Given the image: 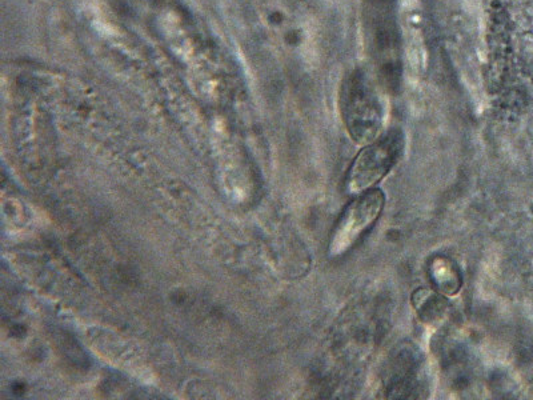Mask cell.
Instances as JSON below:
<instances>
[{"mask_svg": "<svg viewBox=\"0 0 533 400\" xmlns=\"http://www.w3.org/2000/svg\"><path fill=\"white\" fill-rule=\"evenodd\" d=\"M384 208V195L380 190L366 191L344 210L336 224L330 242V255L339 258L347 254L379 219Z\"/></svg>", "mask_w": 533, "mask_h": 400, "instance_id": "6da1fadb", "label": "cell"}, {"mask_svg": "<svg viewBox=\"0 0 533 400\" xmlns=\"http://www.w3.org/2000/svg\"><path fill=\"white\" fill-rule=\"evenodd\" d=\"M396 147L391 142H382L360 152L352 164L346 180L348 194H362L380 182L394 166Z\"/></svg>", "mask_w": 533, "mask_h": 400, "instance_id": "7a4b0ae2", "label": "cell"}, {"mask_svg": "<svg viewBox=\"0 0 533 400\" xmlns=\"http://www.w3.org/2000/svg\"><path fill=\"white\" fill-rule=\"evenodd\" d=\"M431 274L434 276V282L439 290L446 292V294L458 292L460 287L459 274L446 259L435 260L432 264Z\"/></svg>", "mask_w": 533, "mask_h": 400, "instance_id": "3957f363", "label": "cell"}]
</instances>
